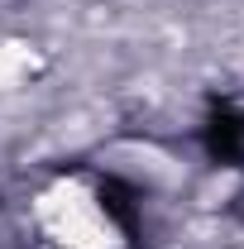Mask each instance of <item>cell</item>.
Returning <instances> with one entry per match:
<instances>
[{
	"label": "cell",
	"instance_id": "cell-1",
	"mask_svg": "<svg viewBox=\"0 0 244 249\" xmlns=\"http://www.w3.org/2000/svg\"><path fill=\"white\" fill-rule=\"evenodd\" d=\"M29 230L38 249H120V230L82 178H58L29 201Z\"/></svg>",
	"mask_w": 244,
	"mask_h": 249
}]
</instances>
